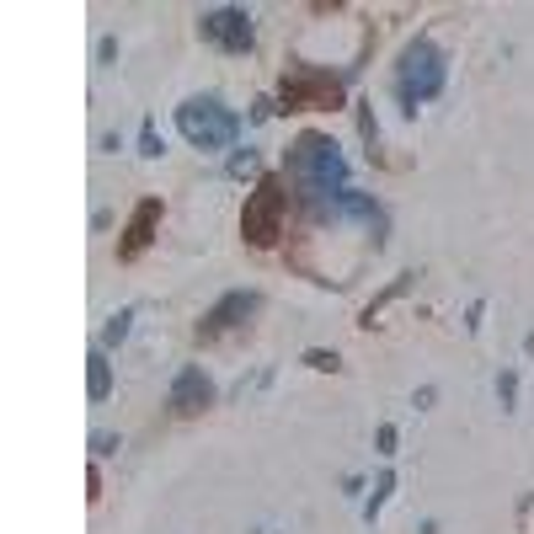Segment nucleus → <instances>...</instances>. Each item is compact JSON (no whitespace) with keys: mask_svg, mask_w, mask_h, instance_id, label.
I'll return each instance as SVG.
<instances>
[{"mask_svg":"<svg viewBox=\"0 0 534 534\" xmlns=\"http://www.w3.org/2000/svg\"><path fill=\"white\" fill-rule=\"evenodd\" d=\"M284 166H289L294 187H300L316 209H321V203H332L337 193H348V155L337 150L332 134H300L289 145Z\"/></svg>","mask_w":534,"mask_h":534,"instance_id":"f257e3e1","label":"nucleus"},{"mask_svg":"<svg viewBox=\"0 0 534 534\" xmlns=\"http://www.w3.org/2000/svg\"><path fill=\"white\" fill-rule=\"evenodd\" d=\"M177 134H182L193 150L219 155V150H230L235 139H241V118H235L219 97H187V102L177 107Z\"/></svg>","mask_w":534,"mask_h":534,"instance_id":"f03ea898","label":"nucleus"},{"mask_svg":"<svg viewBox=\"0 0 534 534\" xmlns=\"http://www.w3.org/2000/svg\"><path fill=\"white\" fill-rule=\"evenodd\" d=\"M444 54H438L433 38H417L401 49V65H396V97L406 113H417L422 102H433L438 91H444Z\"/></svg>","mask_w":534,"mask_h":534,"instance_id":"7ed1b4c3","label":"nucleus"},{"mask_svg":"<svg viewBox=\"0 0 534 534\" xmlns=\"http://www.w3.org/2000/svg\"><path fill=\"white\" fill-rule=\"evenodd\" d=\"M284 214H289V193L278 177H262L251 187L246 209H241V235L251 246H273L278 235H284Z\"/></svg>","mask_w":534,"mask_h":534,"instance_id":"20e7f679","label":"nucleus"},{"mask_svg":"<svg viewBox=\"0 0 534 534\" xmlns=\"http://www.w3.org/2000/svg\"><path fill=\"white\" fill-rule=\"evenodd\" d=\"M278 102L284 113H305V107H337L342 102V81L332 70H316V65H294L278 86Z\"/></svg>","mask_w":534,"mask_h":534,"instance_id":"39448f33","label":"nucleus"},{"mask_svg":"<svg viewBox=\"0 0 534 534\" xmlns=\"http://www.w3.org/2000/svg\"><path fill=\"white\" fill-rule=\"evenodd\" d=\"M198 33H203V43H214L219 54H251V49H257V27H251V11H241V6L203 11Z\"/></svg>","mask_w":534,"mask_h":534,"instance_id":"423d86ee","label":"nucleus"},{"mask_svg":"<svg viewBox=\"0 0 534 534\" xmlns=\"http://www.w3.org/2000/svg\"><path fill=\"white\" fill-rule=\"evenodd\" d=\"M262 310V294L257 289H235V294H225L209 316L198 321V337H219V332H230V326H246L251 316Z\"/></svg>","mask_w":534,"mask_h":534,"instance_id":"0eeeda50","label":"nucleus"},{"mask_svg":"<svg viewBox=\"0 0 534 534\" xmlns=\"http://www.w3.org/2000/svg\"><path fill=\"white\" fill-rule=\"evenodd\" d=\"M166 401H171V412H177V417H193V412H203V406H214V380L198 364H187V369H177Z\"/></svg>","mask_w":534,"mask_h":534,"instance_id":"6e6552de","label":"nucleus"},{"mask_svg":"<svg viewBox=\"0 0 534 534\" xmlns=\"http://www.w3.org/2000/svg\"><path fill=\"white\" fill-rule=\"evenodd\" d=\"M155 219H161V198H145V203L134 209L129 230H123V246H118V257H123V262H134L139 251L155 241Z\"/></svg>","mask_w":534,"mask_h":534,"instance_id":"1a4fd4ad","label":"nucleus"},{"mask_svg":"<svg viewBox=\"0 0 534 534\" xmlns=\"http://www.w3.org/2000/svg\"><path fill=\"white\" fill-rule=\"evenodd\" d=\"M86 396H91V401H107V396H113V364H107L102 348L91 353V385H86Z\"/></svg>","mask_w":534,"mask_h":534,"instance_id":"9d476101","label":"nucleus"},{"mask_svg":"<svg viewBox=\"0 0 534 534\" xmlns=\"http://www.w3.org/2000/svg\"><path fill=\"white\" fill-rule=\"evenodd\" d=\"M129 326H134V305H129V310H118V316L102 326V348H118V342L129 337Z\"/></svg>","mask_w":534,"mask_h":534,"instance_id":"9b49d317","label":"nucleus"},{"mask_svg":"<svg viewBox=\"0 0 534 534\" xmlns=\"http://www.w3.org/2000/svg\"><path fill=\"white\" fill-rule=\"evenodd\" d=\"M390 492H396V476H390V470H385V476L374 481L369 502H364V518H369V524H374V518H380V508H385V497H390Z\"/></svg>","mask_w":534,"mask_h":534,"instance_id":"f8f14e48","label":"nucleus"},{"mask_svg":"<svg viewBox=\"0 0 534 534\" xmlns=\"http://www.w3.org/2000/svg\"><path fill=\"white\" fill-rule=\"evenodd\" d=\"M257 171H262V155H257V150H235V161H230V177H235V182L257 177Z\"/></svg>","mask_w":534,"mask_h":534,"instance_id":"ddd939ff","label":"nucleus"},{"mask_svg":"<svg viewBox=\"0 0 534 534\" xmlns=\"http://www.w3.org/2000/svg\"><path fill=\"white\" fill-rule=\"evenodd\" d=\"M139 155H145V161H155V155H166V139L155 134V123L145 118V129H139Z\"/></svg>","mask_w":534,"mask_h":534,"instance_id":"4468645a","label":"nucleus"},{"mask_svg":"<svg viewBox=\"0 0 534 534\" xmlns=\"http://www.w3.org/2000/svg\"><path fill=\"white\" fill-rule=\"evenodd\" d=\"M305 364H310V369H321V374H337V353H326V348H310V353H305Z\"/></svg>","mask_w":534,"mask_h":534,"instance_id":"2eb2a0df","label":"nucleus"},{"mask_svg":"<svg viewBox=\"0 0 534 534\" xmlns=\"http://www.w3.org/2000/svg\"><path fill=\"white\" fill-rule=\"evenodd\" d=\"M497 396H502V412H513V401H518V374H502V380H497Z\"/></svg>","mask_w":534,"mask_h":534,"instance_id":"dca6fc26","label":"nucleus"},{"mask_svg":"<svg viewBox=\"0 0 534 534\" xmlns=\"http://www.w3.org/2000/svg\"><path fill=\"white\" fill-rule=\"evenodd\" d=\"M91 449H97V454H118V438L113 433H97V438H91Z\"/></svg>","mask_w":534,"mask_h":534,"instance_id":"f3484780","label":"nucleus"},{"mask_svg":"<svg viewBox=\"0 0 534 534\" xmlns=\"http://www.w3.org/2000/svg\"><path fill=\"white\" fill-rule=\"evenodd\" d=\"M380 454H396V428H380Z\"/></svg>","mask_w":534,"mask_h":534,"instance_id":"a211bd4d","label":"nucleus"}]
</instances>
